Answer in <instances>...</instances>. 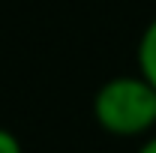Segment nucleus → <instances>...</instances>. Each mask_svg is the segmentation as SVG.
I'll list each match as a JSON object with an SVG mask.
<instances>
[{"label":"nucleus","instance_id":"f257e3e1","mask_svg":"<svg viewBox=\"0 0 156 153\" xmlns=\"http://www.w3.org/2000/svg\"><path fill=\"white\" fill-rule=\"evenodd\" d=\"M93 117L108 135L135 138L156 126V87L141 75H114L93 96Z\"/></svg>","mask_w":156,"mask_h":153},{"label":"nucleus","instance_id":"f03ea898","mask_svg":"<svg viewBox=\"0 0 156 153\" xmlns=\"http://www.w3.org/2000/svg\"><path fill=\"white\" fill-rule=\"evenodd\" d=\"M138 72L156 87V18L144 27L138 39Z\"/></svg>","mask_w":156,"mask_h":153},{"label":"nucleus","instance_id":"7ed1b4c3","mask_svg":"<svg viewBox=\"0 0 156 153\" xmlns=\"http://www.w3.org/2000/svg\"><path fill=\"white\" fill-rule=\"evenodd\" d=\"M0 153H24L21 150V141L9 129H3V126H0Z\"/></svg>","mask_w":156,"mask_h":153},{"label":"nucleus","instance_id":"20e7f679","mask_svg":"<svg viewBox=\"0 0 156 153\" xmlns=\"http://www.w3.org/2000/svg\"><path fill=\"white\" fill-rule=\"evenodd\" d=\"M138 153H156V135H153V138H147V141L138 147Z\"/></svg>","mask_w":156,"mask_h":153}]
</instances>
